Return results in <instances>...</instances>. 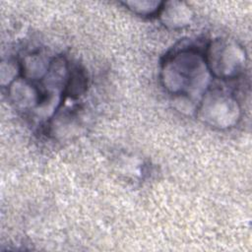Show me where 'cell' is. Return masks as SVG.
Masks as SVG:
<instances>
[{
    "instance_id": "obj_1",
    "label": "cell",
    "mask_w": 252,
    "mask_h": 252,
    "mask_svg": "<svg viewBox=\"0 0 252 252\" xmlns=\"http://www.w3.org/2000/svg\"><path fill=\"white\" fill-rule=\"evenodd\" d=\"M205 63V59L191 51L175 54L162 71L164 86L175 94H200L209 81Z\"/></svg>"
},
{
    "instance_id": "obj_2",
    "label": "cell",
    "mask_w": 252,
    "mask_h": 252,
    "mask_svg": "<svg viewBox=\"0 0 252 252\" xmlns=\"http://www.w3.org/2000/svg\"><path fill=\"white\" fill-rule=\"evenodd\" d=\"M244 52L235 43L225 40H216L211 43L207 53L209 69L220 78L236 76L245 61Z\"/></svg>"
},
{
    "instance_id": "obj_3",
    "label": "cell",
    "mask_w": 252,
    "mask_h": 252,
    "mask_svg": "<svg viewBox=\"0 0 252 252\" xmlns=\"http://www.w3.org/2000/svg\"><path fill=\"white\" fill-rule=\"evenodd\" d=\"M209 95L200 109L202 118L211 125L220 128L233 125L239 114L236 102L225 95Z\"/></svg>"
},
{
    "instance_id": "obj_4",
    "label": "cell",
    "mask_w": 252,
    "mask_h": 252,
    "mask_svg": "<svg viewBox=\"0 0 252 252\" xmlns=\"http://www.w3.org/2000/svg\"><path fill=\"white\" fill-rule=\"evenodd\" d=\"M85 86H86V82H85V77L83 76V74L81 72H79L78 69L74 70V72L70 75V78H69L68 88H69L70 95H71V94L78 95L79 94H81L83 92Z\"/></svg>"
}]
</instances>
